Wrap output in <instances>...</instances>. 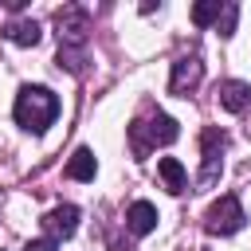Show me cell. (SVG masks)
<instances>
[{
    "label": "cell",
    "instance_id": "6da1fadb",
    "mask_svg": "<svg viewBox=\"0 0 251 251\" xmlns=\"http://www.w3.org/2000/svg\"><path fill=\"white\" fill-rule=\"evenodd\" d=\"M16 122L31 133H43L55 118H59V98L47 90V86H24L16 94V106H12Z\"/></svg>",
    "mask_w": 251,
    "mask_h": 251
},
{
    "label": "cell",
    "instance_id": "7a4b0ae2",
    "mask_svg": "<svg viewBox=\"0 0 251 251\" xmlns=\"http://www.w3.org/2000/svg\"><path fill=\"white\" fill-rule=\"evenodd\" d=\"M126 133H129V149H133V157H145L153 145H173L176 137H180V126L169 118V114H153V118H137V122H129L126 126Z\"/></svg>",
    "mask_w": 251,
    "mask_h": 251
},
{
    "label": "cell",
    "instance_id": "3957f363",
    "mask_svg": "<svg viewBox=\"0 0 251 251\" xmlns=\"http://www.w3.org/2000/svg\"><path fill=\"white\" fill-rule=\"evenodd\" d=\"M243 204H239V196H220L212 208H208V216H204V227L212 231V235H231V231H239L243 227Z\"/></svg>",
    "mask_w": 251,
    "mask_h": 251
},
{
    "label": "cell",
    "instance_id": "277c9868",
    "mask_svg": "<svg viewBox=\"0 0 251 251\" xmlns=\"http://www.w3.org/2000/svg\"><path fill=\"white\" fill-rule=\"evenodd\" d=\"M55 27H59V47H82L90 31V16L82 8H63L55 12Z\"/></svg>",
    "mask_w": 251,
    "mask_h": 251
},
{
    "label": "cell",
    "instance_id": "5b68a950",
    "mask_svg": "<svg viewBox=\"0 0 251 251\" xmlns=\"http://www.w3.org/2000/svg\"><path fill=\"white\" fill-rule=\"evenodd\" d=\"M224 133L220 129H204V165H200V176H196V188H212L220 180V169H224Z\"/></svg>",
    "mask_w": 251,
    "mask_h": 251
},
{
    "label": "cell",
    "instance_id": "8992f818",
    "mask_svg": "<svg viewBox=\"0 0 251 251\" xmlns=\"http://www.w3.org/2000/svg\"><path fill=\"white\" fill-rule=\"evenodd\" d=\"M75 227H78V208L75 204H59V208H51L47 216H43V231L59 243V239H67V235H75Z\"/></svg>",
    "mask_w": 251,
    "mask_h": 251
},
{
    "label": "cell",
    "instance_id": "52a82bcc",
    "mask_svg": "<svg viewBox=\"0 0 251 251\" xmlns=\"http://www.w3.org/2000/svg\"><path fill=\"white\" fill-rule=\"evenodd\" d=\"M200 78H204V63H200V59H176V63H173L169 90H173V94H184V90H192Z\"/></svg>",
    "mask_w": 251,
    "mask_h": 251
},
{
    "label": "cell",
    "instance_id": "ba28073f",
    "mask_svg": "<svg viewBox=\"0 0 251 251\" xmlns=\"http://www.w3.org/2000/svg\"><path fill=\"white\" fill-rule=\"evenodd\" d=\"M220 106L227 110V114H243L247 106H251V86L247 82H239V78H227V82H220Z\"/></svg>",
    "mask_w": 251,
    "mask_h": 251
},
{
    "label": "cell",
    "instance_id": "9c48e42d",
    "mask_svg": "<svg viewBox=\"0 0 251 251\" xmlns=\"http://www.w3.org/2000/svg\"><path fill=\"white\" fill-rule=\"evenodd\" d=\"M126 227H129L133 235H149V231L157 227V208H153L149 200H133V204L126 208Z\"/></svg>",
    "mask_w": 251,
    "mask_h": 251
},
{
    "label": "cell",
    "instance_id": "30bf717a",
    "mask_svg": "<svg viewBox=\"0 0 251 251\" xmlns=\"http://www.w3.org/2000/svg\"><path fill=\"white\" fill-rule=\"evenodd\" d=\"M157 176L165 180L169 192H184V188H188V173H184V165H180L176 157H161V161H157Z\"/></svg>",
    "mask_w": 251,
    "mask_h": 251
},
{
    "label": "cell",
    "instance_id": "8fae6325",
    "mask_svg": "<svg viewBox=\"0 0 251 251\" xmlns=\"http://www.w3.org/2000/svg\"><path fill=\"white\" fill-rule=\"evenodd\" d=\"M94 173H98L94 153H90V149H75L71 161H67V176H71V180H94Z\"/></svg>",
    "mask_w": 251,
    "mask_h": 251
},
{
    "label": "cell",
    "instance_id": "7c38bea8",
    "mask_svg": "<svg viewBox=\"0 0 251 251\" xmlns=\"http://www.w3.org/2000/svg\"><path fill=\"white\" fill-rule=\"evenodd\" d=\"M4 39L20 43V47H35V43H39V24H35V20H12V24L4 27Z\"/></svg>",
    "mask_w": 251,
    "mask_h": 251
},
{
    "label": "cell",
    "instance_id": "4fadbf2b",
    "mask_svg": "<svg viewBox=\"0 0 251 251\" xmlns=\"http://www.w3.org/2000/svg\"><path fill=\"white\" fill-rule=\"evenodd\" d=\"M220 12H224V0H200V4H192V24L208 27V24L220 20Z\"/></svg>",
    "mask_w": 251,
    "mask_h": 251
},
{
    "label": "cell",
    "instance_id": "5bb4252c",
    "mask_svg": "<svg viewBox=\"0 0 251 251\" xmlns=\"http://www.w3.org/2000/svg\"><path fill=\"white\" fill-rule=\"evenodd\" d=\"M235 20H239V4H231V0H224V12H220V20H216V27H220V35H231V31H235Z\"/></svg>",
    "mask_w": 251,
    "mask_h": 251
},
{
    "label": "cell",
    "instance_id": "9a60e30c",
    "mask_svg": "<svg viewBox=\"0 0 251 251\" xmlns=\"http://www.w3.org/2000/svg\"><path fill=\"white\" fill-rule=\"evenodd\" d=\"M24 251H59V243H55L51 235H43V239H27Z\"/></svg>",
    "mask_w": 251,
    "mask_h": 251
}]
</instances>
